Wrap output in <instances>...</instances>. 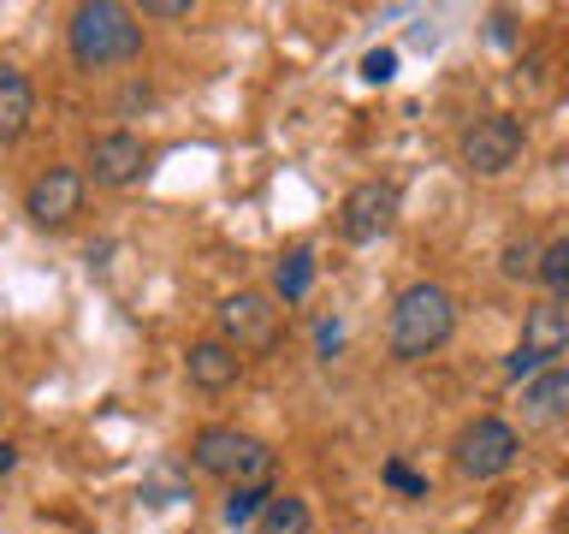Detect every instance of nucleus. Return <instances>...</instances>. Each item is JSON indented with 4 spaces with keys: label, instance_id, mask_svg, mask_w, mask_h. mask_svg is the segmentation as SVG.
<instances>
[{
    "label": "nucleus",
    "instance_id": "obj_5",
    "mask_svg": "<svg viewBox=\"0 0 569 534\" xmlns=\"http://www.w3.org/2000/svg\"><path fill=\"white\" fill-rule=\"evenodd\" d=\"M279 327H284V315H279V303L267 297V291H231L220 303V345H231L238 356H267L279 345Z\"/></svg>",
    "mask_w": 569,
    "mask_h": 534
},
{
    "label": "nucleus",
    "instance_id": "obj_10",
    "mask_svg": "<svg viewBox=\"0 0 569 534\" xmlns=\"http://www.w3.org/2000/svg\"><path fill=\"white\" fill-rule=\"evenodd\" d=\"M142 167H149V149H142V137H131V131H107V137L89 142V178H96L101 190L137 185Z\"/></svg>",
    "mask_w": 569,
    "mask_h": 534
},
{
    "label": "nucleus",
    "instance_id": "obj_1",
    "mask_svg": "<svg viewBox=\"0 0 569 534\" xmlns=\"http://www.w3.org/2000/svg\"><path fill=\"white\" fill-rule=\"evenodd\" d=\"M451 333H457V297L433 279H421V285H409V291H398V303H391L386 350L398 356V363H427L433 350L451 345Z\"/></svg>",
    "mask_w": 569,
    "mask_h": 534
},
{
    "label": "nucleus",
    "instance_id": "obj_19",
    "mask_svg": "<svg viewBox=\"0 0 569 534\" xmlns=\"http://www.w3.org/2000/svg\"><path fill=\"white\" fill-rule=\"evenodd\" d=\"M391 71H398V53H391V48H373L368 60H362V78H368V83H386Z\"/></svg>",
    "mask_w": 569,
    "mask_h": 534
},
{
    "label": "nucleus",
    "instance_id": "obj_18",
    "mask_svg": "<svg viewBox=\"0 0 569 534\" xmlns=\"http://www.w3.org/2000/svg\"><path fill=\"white\" fill-rule=\"evenodd\" d=\"M540 285H546L551 297L569 303V238H551V244H546V256H540Z\"/></svg>",
    "mask_w": 569,
    "mask_h": 534
},
{
    "label": "nucleus",
    "instance_id": "obj_16",
    "mask_svg": "<svg viewBox=\"0 0 569 534\" xmlns=\"http://www.w3.org/2000/svg\"><path fill=\"white\" fill-rule=\"evenodd\" d=\"M540 256H546V249L533 238H510L505 249H498V274L516 279V285H533V279H540Z\"/></svg>",
    "mask_w": 569,
    "mask_h": 534
},
{
    "label": "nucleus",
    "instance_id": "obj_6",
    "mask_svg": "<svg viewBox=\"0 0 569 534\" xmlns=\"http://www.w3.org/2000/svg\"><path fill=\"white\" fill-rule=\"evenodd\" d=\"M563 350H569V303L563 297H540L522 315V345L510 350L505 374H510V380H522V374H546L551 356H563Z\"/></svg>",
    "mask_w": 569,
    "mask_h": 534
},
{
    "label": "nucleus",
    "instance_id": "obj_3",
    "mask_svg": "<svg viewBox=\"0 0 569 534\" xmlns=\"http://www.w3.org/2000/svg\"><path fill=\"white\" fill-rule=\"evenodd\" d=\"M190 463L213 481H231V487H267V475H273V452L238 427H202L190 439Z\"/></svg>",
    "mask_w": 569,
    "mask_h": 534
},
{
    "label": "nucleus",
    "instance_id": "obj_2",
    "mask_svg": "<svg viewBox=\"0 0 569 534\" xmlns=\"http://www.w3.org/2000/svg\"><path fill=\"white\" fill-rule=\"evenodd\" d=\"M71 60L83 71H107V66H124L142 53V24L119 0H89V7L71 12Z\"/></svg>",
    "mask_w": 569,
    "mask_h": 534
},
{
    "label": "nucleus",
    "instance_id": "obj_8",
    "mask_svg": "<svg viewBox=\"0 0 569 534\" xmlns=\"http://www.w3.org/2000/svg\"><path fill=\"white\" fill-rule=\"evenodd\" d=\"M522 125H516L510 113H487V119H475L469 131H462V167L480 172V178H498V172H510L516 160H522Z\"/></svg>",
    "mask_w": 569,
    "mask_h": 534
},
{
    "label": "nucleus",
    "instance_id": "obj_7",
    "mask_svg": "<svg viewBox=\"0 0 569 534\" xmlns=\"http://www.w3.org/2000/svg\"><path fill=\"white\" fill-rule=\"evenodd\" d=\"M391 226H398V185L368 178V185L345 190V202H338V238L345 244H380Z\"/></svg>",
    "mask_w": 569,
    "mask_h": 534
},
{
    "label": "nucleus",
    "instance_id": "obj_13",
    "mask_svg": "<svg viewBox=\"0 0 569 534\" xmlns=\"http://www.w3.org/2000/svg\"><path fill=\"white\" fill-rule=\"evenodd\" d=\"M30 119H36V89H30V78H24L12 60H0V149L24 137Z\"/></svg>",
    "mask_w": 569,
    "mask_h": 534
},
{
    "label": "nucleus",
    "instance_id": "obj_9",
    "mask_svg": "<svg viewBox=\"0 0 569 534\" xmlns=\"http://www.w3.org/2000/svg\"><path fill=\"white\" fill-rule=\"evenodd\" d=\"M83 190H89V178L78 167H48V172H36L30 178V190H24V214L36 226H48V231H60L71 226L83 214Z\"/></svg>",
    "mask_w": 569,
    "mask_h": 534
},
{
    "label": "nucleus",
    "instance_id": "obj_21",
    "mask_svg": "<svg viewBox=\"0 0 569 534\" xmlns=\"http://www.w3.org/2000/svg\"><path fill=\"white\" fill-rule=\"evenodd\" d=\"M142 18H190V0H149Z\"/></svg>",
    "mask_w": 569,
    "mask_h": 534
},
{
    "label": "nucleus",
    "instance_id": "obj_14",
    "mask_svg": "<svg viewBox=\"0 0 569 534\" xmlns=\"http://www.w3.org/2000/svg\"><path fill=\"white\" fill-rule=\"evenodd\" d=\"M309 285H315V249H309V244L284 249L279 267H273V297L302 303V297H309Z\"/></svg>",
    "mask_w": 569,
    "mask_h": 534
},
{
    "label": "nucleus",
    "instance_id": "obj_17",
    "mask_svg": "<svg viewBox=\"0 0 569 534\" xmlns=\"http://www.w3.org/2000/svg\"><path fill=\"white\" fill-rule=\"evenodd\" d=\"M267 498H273V487H231L226 493V523L231 528H256L261 511H267Z\"/></svg>",
    "mask_w": 569,
    "mask_h": 534
},
{
    "label": "nucleus",
    "instance_id": "obj_15",
    "mask_svg": "<svg viewBox=\"0 0 569 534\" xmlns=\"http://www.w3.org/2000/svg\"><path fill=\"white\" fill-rule=\"evenodd\" d=\"M249 534H309V505H302L297 493H273L261 511V523Z\"/></svg>",
    "mask_w": 569,
    "mask_h": 534
},
{
    "label": "nucleus",
    "instance_id": "obj_4",
    "mask_svg": "<svg viewBox=\"0 0 569 534\" xmlns=\"http://www.w3.org/2000/svg\"><path fill=\"white\" fill-rule=\"evenodd\" d=\"M516 457H522V439H516V427L498 422V416L469 422V427L457 434V445H451L457 475H469V481H498V475H510Z\"/></svg>",
    "mask_w": 569,
    "mask_h": 534
},
{
    "label": "nucleus",
    "instance_id": "obj_20",
    "mask_svg": "<svg viewBox=\"0 0 569 534\" xmlns=\"http://www.w3.org/2000/svg\"><path fill=\"white\" fill-rule=\"evenodd\" d=\"M386 481H391L398 493H409V498H427V481H421V475H409L403 463H386Z\"/></svg>",
    "mask_w": 569,
    "mask_h": 534
},
{
    "label": "nucleus",
    "instance_id": "obj_22",
    "mask_svg": "<svg viewBox=\"0 0 569 534\" xmlns=\"http://www.w3.org/2000/svg\"><path fill=\"white\" fill-rule=\"evenodd\" d=\"M12 463H18V445L0 439V475H12Z\"/></svg>",
    "mask_w": 569,
    "mask_h": 534
},
{
    "label": "nucleus",
    "instance_id": "obj_12",
    "mask_svg": "<svg viewBox=\"0 0 569 534\" xmlns=\"http://www.w3.org/2000/svg\"><path fill=\"white\" fill-rule=\"evenodd\" d=\"M184 374H190L196 392H226V386H238L243 356L231 350V345H220V338H202V345L184 350Z\"/></svg>",
    "mask_w": 569,
    "mask_h": 534
},
{
    "label": "nucleus",
    "instance_id": "obj_11",
    "mask_svg": "<svg viewBox=\"0 0 569 534\" xmlns=\"http://www.w3.org/2000/svg\"><path fill=\"white\" fill-rule=\"evenodd\" d=\"M569 422V368H546L522 386V427H558Z\"/></svg>",
    "mask_w": 569,
    "mask_h": 534
}]
</instances>
